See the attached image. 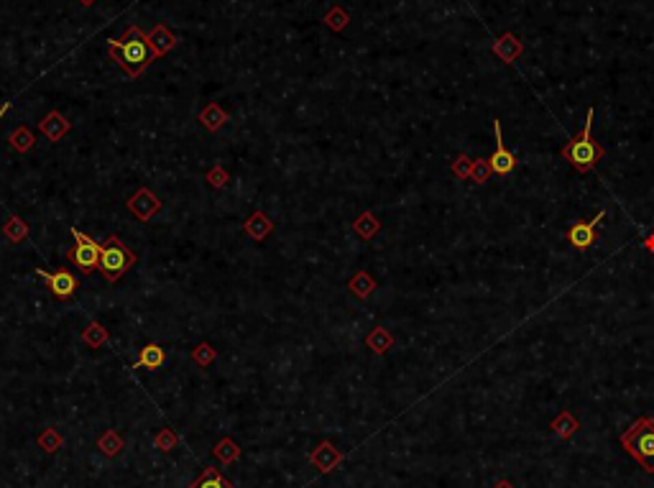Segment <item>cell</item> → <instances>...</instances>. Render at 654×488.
<instances>
[{
    "mask_svg": "<svg viewBox=\"0 0 654 488\" xmlns=\"http://www.w3.org/2000/svg\"><path fill=\"white\" fill-rule=\"evenodd\" d=\"M593 116L596 113H593V108H591L586 116L583 131L575 136L570 143L563 146V159L568 161L578 174H588V171L593 169V166L606 156V148L593 138Z\"/></svg>",
    "mask_w": 654,
    "mask_h": 488,
    "instance_id": "1",
    "label": "cell"
},
{
    "mask_svg": "<svg viewBox=\"0 0 654 488\" xmlns=\"http://www.w3.org/2000/svg\"><path fill=\"white\" fill-rule=\"evenodd\" d=\"M621 447H624L647 473H654V417H639V420L621 434Z\"/></svg>",
    "mask_w": 654,
    "mask_h": 488,
    "instance_id": "2",
    "label": "cell"
},
{
    "mask_svg": "<svg viewBox=\"0 0 654 488\" xmlns=\"http://www.w3.org/2000/svg\"><path fill=\"white\" fill-rule=\"evenodd\" d=\"M111 51L118 56L121 67L131 74H138L156 56V51L148 46V39L138 29H131L123 39L111 41Z\"/></svg>",
    "mask_w": 654,
    "mask_h": 488,
    "instance_id": "3",
    "label": "cell"
},
{
    "mask_svg": "<svg viewBox=\"0 0 654 488\" xmlns=\"http://www.w3.org/2000/svg\"><path fill=\"white\" fill-rule=\"evenodd\" d=\"M136 263V253H131L126 245H123L121 238L111 235V238L103 243V250H100V266L98 269L103 271V276L108 281H118L126 271L131 269Z\"/></svg>",
    "mask_w": 654,
    "mask_h": 488,
    "instance_id": "4",
    "label": "cell"
},
{
    "mask_svg": "<svg viewBox=\"0 0 654 488\" xmlns=\"http://www.w3.org/2000/svg\"><path fill=\"white\" fill-rule=\"evenodd\" d=\"M72 238H74V250H72V261L80 266L82 274H90L100 266V250L103 245L95 243L90 235L80 233L77 228H72Z\"/></svg>",
    "mask_w": 654,
    "mask_h": 488,
    "instance_id": "5",
    "label": "cell"
},
{
    "mask_svg": "<svg viewBox=\"0 0 654 488\" xmlns=\"http://www.w3.org/2000/svg\"><path fill=\"white\" fill-rule=\"evenodd\" d=\"M494 133H496V148L491 153V171L496 177H511L514 169H516V156L506 148L504 143V136H501V121H494Z\"/></svg>",
    "mask_w": 654,
    "mask_h": 488,
    "instance_id": "6",
    "label": "cell"
},
{
    "mask_svg": "<svg viewBox=\"0 0 654 488\" xmlns=\"http://www.w3.org/2000/svg\"><path fill=\"white\" fill-rule=\"evenodd\" d=\"M606 218V213L601 210L598 215H596L593 220H575L573 225H570V230H568V243L573 245L575 250H588L591 245L598 240V233H596V225H598L601 220Z\"/></svg>",
    "mask_w": 654,
    "mask_h": 488,
    "instance_id": "7",
    "label": "cell"
},
{
    "mask_svg": "<svg viewBox=\"0 0 654 488\" xmlns=\"http://www.w3.org/2000/svg\"><path fill=\"white\" fill-rule=\"evenodd\" d=\"M39 276H41L44 281H46V287H49V292L54 294V297L59 299H67L74 294V289H77V276H72L69 271H54V274H46L44 269H39Z\"/></svg>",
    "mask_w": 654,
    "mask_h": 488,
    "instance_id": "8",
    "label": "cell"
},
{
    "mask_svg": "<svg viewBox=\"0 0 654 488\" xmlns=\"http://www.w3.org/2000/svg\"><path fill=\"white\" fill-rule=\"evenodd\" d=\"M128 208H131V213H136L141 220H148L153 213H159L161 202L156 200V197H153L151 192L146 190V187H143V190H138V192H136V195L128 200Z\"/></svg>",
    "mask_w": 654,
    "mask_h": 488,
    "instance_id": "9",
    "label": "cell"
},
{
    "mask_svg": "<svg viewBox=\"0 0 654 488\" xmlns=\"http://www.w3.org/2000/svg\"><path fill=\"white\" fill-rule=\"evenodd\" d=\"M310 460H312V465L320 470V473H330V470L342 460V452L335 450L330 442H322V445L315 447V452L310 455Z\"/></svg>",
    "mask_w": 654,
    "mask_h": 488,
    "instance_id": "10",
    "label": "cell"
},
{
    "mask_svg": "<svg viewBox=\"0 0 654 488\" xmlns=\"http://www.w3.org/2000/svg\"><path fill=\"white\" fill-rule=\"evenodd\" d=\"M550 429H552V432H555L560 439H570L575 432H578V429H581V422L575 420L573 412L563 409V412H560V415H557L555 420L550 422Z\"/></svg>",
    "mask_w": 654,
    "mask_h": 488,
    "instance_id": "11",
    "label": "cell"
},
{
    "mask_svg": "<svg viewBox=\"0 0 654 488\" xmlns=\"http://www.w3.org/2000/svg\"><path fill=\"white\" fill-rule=\"evenodd\" d=\"M494 51L501 56L504 61H509V64H511V61L521 54V44H519V39H516V36L506 34V36H501L499 41L494 44Z\"/></svg>",
    "mask_w": 654,
    "mask_h": 488,
    "instance_id": "12",
    "label": "cell"
},
{
    "mask_svg": "<svg viewBox=\"0 0 654 488\" xmlns=\"http://www.w3.org/2000/svg\"><path fill=\"white\" fill-rule=\"evenodd\" d=\"M41 131H44V136H46V138L59 141L61 136H64V133L69 131V123L64 121V118H61L59 113H49V116H46V118L41 121Z\"/></svg>",
    "mask_w": 654,
    "mask_h": 488,
    "instance_id": "13",
    "label": "cell"
},
{
    "mask_svg": "<svg viewBox=\"0 0 654 488\" xmlns=\"http://www.w3.org/2000/svg\"><path fill=\"white\" fill-rule=\"evenodd\" d=\"M166 360V353L164 348H159V345H146V348L141 350V355H138V360H136V368H161Z\"/></svg>",
    "mask_w": 654,
    "mask_h": 488,
    "instance_id": "14",
    "label": "cell"
},
{
    "mask_svg": "<svg viewBox=\"0 0 654 488\" xmlns=\"http://www.w3.org/2000/svg\"><path fill=\"white\" fill-rule=\"evenodd\" d=\"M190 488H233V486L218 468H208Z\"/></svg>",
    "mask_w": 654,
    "mask_h": 488,
    "instance_id": "15",
    "label": "cell"
},
{
    "mask_svg": "<svg viewBox=\"0 0 654 488\" xmlns=\"http://www.w3.org/2000/svg\"><path fill=\"white\" fill-rule=\"evenodd\" d=\"M366 342H368V348L373 350V353H386V350L392 348V342H394V337L386 332L384 327H376L371 332V335L366 337Z\"/></svg>",
    "mask_w": 654,
    "mask_h": 488,
    "instance_id": "16",
    "label": "cell"
},
{
    "mask_svg": "<svg viewBox=\"0 0 654 488\" xmlns=\"http://www.w3.org/2000/svg\"><path fill=\"white\" fill-rule=\"evenodd\" d=\"M353 228H355V233H358V235H363V238H373V235L379 233L381 225H379V220L373 218L371 213H366V215H361V218L355 220Z\"/></svg>",
    "mask_w": 654,
    "mask_h": 488,
    "instance_id": "17",
    "label": "cell"
},
{
    "mask_svg": "<svg viewBox=\"0 0 654 488\" xmlns=\"http://www.w3.org/2000/svg\"><path fill=\"white\" fill-rule=\"evenodd\" d=\"M98 447L100 450L108 455V458H113V455H118V452L123 450V439H121V434L118 432H105L103 437H100V442H98Z\"/></svg>",
    "mask_w": 654,
    "mask_h": 488,
    "instance_id": "18",
    "label": "cell"
},
{
    "mask_svg": "<svg viewBox=\"0 0 654 488\" xmlns=\"http://www.w3.org/2000/svg\"><path fill=\"white\" fill-rule=\"evenodd\" d=\"M245 230L251 233L253 238H263V235H266V233L271 230V223H269L266 218H263L261 213H256L251 220H248V223H245Z\"/></svg>",
    "mask_w": 654,
    "mask_h": 488,
    "instance_id": "19",
    "label": "cell"
},
{
    "mask_svg": "<svg viewBox=\"0 0 654 488\" xmlns=\"http://www.w3.org/2000/svg\"><path fill=\"white\" fill-rule=\"evenodd\" d=\"M215 455H218V458H220L223 463H233V460H235V458L240 455V447L235 445L233 439L225 437V439H220V445L215 447Z\"/></svg>",
    "mask_w": 654,
    "mask_h": 488,
    "instance_id": "20",
    "label": "cell"
},
{
    "mask_svg": "<svg viewBox=\"0 0 654 488\" xmlns=\"http://www.w3.org/2000/svg\"><path fill=\"white\" fill-rule=\"evenodd\" d=\"M350 289H353V292L358 294V297H368V294H371L373 289H376V281H373L371 276L366 274V271H361V274H358L353 281H350Z\"/></svg>",
    "mask_w": 654,
    "mask_h": 488,
    "instance_id": "21",
    "label": "cell"
},
{
    "mask_svg": "<svg viewBox=\"0 0 654 488\" xmlns=\"http://www.w3.org/2000/svg\"><path fill=\"white\" fill-rule=\"evenodd\" d=\"M491 164H489V159H476L473 161V169H471V179L476 184H486L491 179Z\"/></svg>",
    "mask_w": 654,
    "mask_h": 488,
    "instance_id": "22",
    "label": "cell"
},
{
    "mask_svg": "<svg viewBox=\"0 0 654 488\" xmlns=\"http://www.w3.org/2000/svg\"><path fill=\"white\" fill-rule=\"evenodd\" d=\"M202 123H205V126H208L210 131H213V128H220L223 123H225V113H223V110H218L215 105H210V108L205 110V113H202Z\"/></svg>",
    "mask_w": 654,
    "mask_h": 488,
    "instance_id": "23",
    "label": "cell"
},
{
    "mask_svg": "<svg viewBox=\"0 0 654 488\" xmlns=\"http://www.w3.org/2000/svg\"><path fill=\"white\" fill-rule=\"evenodd\" d=\"M26 233H29V228H26L24 223H21V218H16V215L6 223V235L11 240H24Z\"/></svg>",
    "mask_w": 654,
    "mask_h": 488,
    "instance_id": "24",
    "label": "cell"
},
{
    "mask_svg": "<svg viewBox=\"0 0 654 488\" xmlns=\"http://www.w3.org/2000/svg\"><path fill=\"white\" fill-rule=\"evenodd\" d=\"M11 143H13L16 151H29V148L34 146V136H31L26 128H19L16 133L11 136Z\"/></svg>",
    "mask_w": 654,
    "mask_h": 488,
    "instance_id": "25",
    "label": "cell"
},
{
    "mask_svg": "<svg viewBox=\"0 0 654 488\" xmlns=\"http://www.w3.org/2000/svg\"><path fill=\"white\" fill-rule=\"evenodd\" d=\"M82 337H85V342H87V345H92V348H95V345H100V342L108 340V337H105V330L100 327L98 322H92L90 327L85 330V335H82Z\"/></svg>",
    "mask_w": 654,
    "mask_h": 488,
    "instance_id": "26",
    "label": "cell"
},
{
    "mask_svg": "<svg viewBox=\"0 0 654 488\" xmlns=\"http://www.w3.org/2000/svg\"><path fill=\"white\" fill-rule=\"evenodd\" d=\"M177 434L174 432H169V429H161L159 432V437H156V447H159L161 452H169V450H174L177 447Z\"/></svg>",
    "mask_w": 654,
    "mask_h": 488,
    "instance_id": "27",
    "label": "cell"
},
{
    "mask_svg": "<svg viewBox=\"0 0 654 488\" xmlns=\"http://www.w3.org/2000/svg\"><path fill=\"white\" fill-rule=\"evenodd\" d=\"M471 169H473V161L468 156H458L453 164V174L458 179H471Z\"/></svg>",
    "mask_w": 654,
    "mask_h": 488,
    "instance_id": "28",
    "label": "cell"
},
{
    "mask_svg": "<svg viewBox=\"0 0 654 488\" xmlns=\"http://www.w3.org/2000/svg\"><path fill=\"white\" fill-rule=\"evenodd\" d=\"M39 445L46 447L49 452H54V450H59V447H61V437L54 432V429H46V432L39 437Z\"/></svg>",
    "mask_w": 654,
    "mask_h": 488,
    "instance_id": "29",
    "label": "cell"
},
{
    "mask_svg": "<svg viewBox=\"0 0 654 488\" xmlns=\"http://www.w3.org/2000/svg\"><path fill=\"white\" fill-rule=\"evenodd\" d=\"M192 358H195V360H197V363H200V366H208L210 360H213V358H215V350H213V348H210L208 342H202L200 348H195V353H192Z\"/></svg>",
    "mask_w": 654,
    "mask_h": 488,
    "instance_id": "30",
    "label": "cell"
},
{
    "mask_svg": "<svg viewBox=\"0 0 654 488\" xmlns=\"http://www.w3.org/2000/svg\"><path fill=\"white\" fill-rule=\"evenodd\" d=\"M644 245H647V250H652L654 253V235H649V238L644 240Z\"/></svg>",
    "mask_w": 654,
    "mask_h": 488,
    "instance_id": "31",
    "label": "cell"
},
{
    "mask_svg": "<svg viewBox=\"0 0 654 488\" xmlns=\"http://www.w3.org/2000/svg\"><path fill=\"white\" fill-rule=\"evenodd\" d=\"M494 488H514V483H511V481H499Z\"/></svg>",
    "mask_w": 654,
    "mask_h": 488,
    "instance_id": "32",
    "label": "cell"
},
{
    "mask_svg": "<svg viewBox=\"0 0 654 488\" xmlns=\"http://www.w3.org/2000/svg\"><path fill=\"white\" fill-rule=\"evenodd\" d=\"M6 108H8V105H6ZM6 108H0V118H3V113H6Z\"/></svg>",
    "mask_w": 654,
    "mask_h": 488,
    "instance_id": "33",
    "label": "cell"
}]
</instances>
